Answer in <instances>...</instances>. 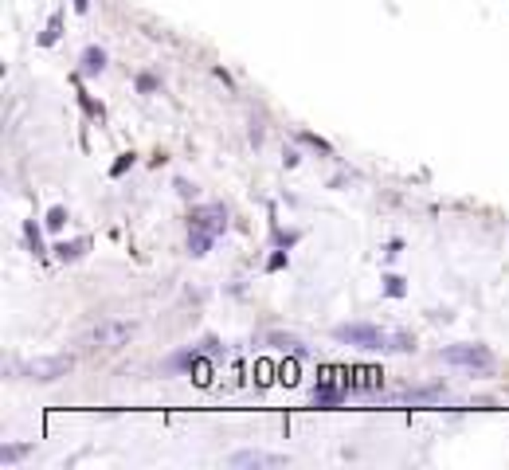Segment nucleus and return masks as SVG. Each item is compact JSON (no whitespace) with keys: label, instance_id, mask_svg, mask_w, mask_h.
Returning <instances> with one entry per match:
<instances>
[{"label":"nucleus","instance_id":"nucleus-6","mask_svg":"<svg viewBox=\"0 0 509 470\" xmlns=\"http://www.w3.org/2000/svg\"><path fill=\"white\" fill-rule=\"evenodd\" d=\"M102 67H106V51L86 48V51H83V71H86V75H94V71H102Z\"/></svg>","mask_w":509,"mask_h":470},{"label":"nucleus","instance_id":"nucleus-2","mask_svg":"<svg viewBox=\"0 0 509 470\" xmlns=\"http://www.w3.org/2000/svg\"><path fill=\"white\" fill-rule=\"evenodd\" d=\"M74 369L71 357H36V361H24L16 373L24 376V380H39V384H51V380H59Z\"/></svg>","mask_w":509,"mask_h":470},{"label":"nucleus","instance_id":"nucleus-3","mask_svg":"<svg viewBox=\"0 0 509 470\" xmlns=\"http://www.w3.org/2000/svg\"><path fill=\"white\" fill-rule=\"evenodd\" d=\"M447 364H462V369H478V373H490L494 369V353L486 345H447L439 353Z\"/></svg>","mask_w":509,"mask_h":470},{"label":"nucleus","instance_id":"nucleus-4","mask_svg":"<svg viewBox=\"0 0 509 470\" xmlns=\"http://www.w3.org/2000/svg\"><path fill=\"white\" fill-rule=\"evenodd\" d=\"M228 462H231V467H282L286 458H282V455H267V451H235Z\"/></svg>","mask_w":509,"mask_h":470},{"label":"nucleus","instance_id":"nucleus-13","mask_svg":"<svg viewBox=\"0 0 509 470\" xmlns=\"http://www.w3.org/2000/svg\"><path fill=\"white\" fill-rule=\"evenodd\" d=\"M302 141H310V145H317V149H326V153H329V141H321L317 133H302Z\"/></svg>","mask_w":509,"mask_h":470},{"label":"nucleus","instance_id":"nucleus-8","mask_svg":"<svg viewBox=\"0 0 509 470\" xmlns=\"http://www.w3.org/2000/svg\"><path fill=\"white\" fill-rule=\"evenodd\" d=\"M63 224H67V208H59V204H55V208L48 212V228H51V231H59Z\"/></svg>","mask_w":509,"mask_h":470},{"label":"nucleus","instance_id":"nucleus-15","mask_svg":"<svg viewBox=\"0 0 509 470\" xmlns=\"http://www.w3.org/2000/svg\"><path fill=\"white\" fill-rule=\"evenodd\" d=\"M137 86H141V90H153V86H157V79H149V75H141V79H137Z\"/></svg>","mask_w":509,"mask_h":470},{"label":"nucleus","instance_id":"nucleus-1","mask_svg":"<svg viewBox=\"0 0 509 470\" xmlns=\"http://www.w3.org/2000/svg\"><path fill=\"white\" fill-rule=\"evenodd\" d=\"M333 337L345 341V345H357V349H380V353H412L415 337L408 333H384L376 326H337Z\"/></svg>","mask_w":509,"mask_h":470},{"label":"nucleus","instance_id":"nucleus-10","mask_svg":"<svg viewBox=\"0 0 509 470\" xmlns=\"http://www.w3.org/2000/svg\"><path fill=\"white\" fill-rule=\"evenodd\" d=\"M384 282H388V286H384V290H388L392 298H403V278H400V275H388V278H384Z\"/></svg>","mask_w":509,"mask_h":470},{"label":"nucleus","instance_id":"nucleus-12","mask_svg":"<svg viewBox=\"0 0 509 470\" xmlns=\"http://www.w3.org/2000/svg\"><path fill=\"white\" fill-rule=\"evenodd\" d=\"M55 39H59V16H55L48 24V32H43V43H55Z\"/></svg>","mask_w":509,"mask_h":470},{"label":"nucleus","instance_id":"nucleus-9","mask_svg":"<svg viewBox=\"0 0 509 470\" xmlns=\"http://www.w3.org/2000/svg\"><path fill=\"white\" fill-rule=\"evenodd\" d=\"M341 392H333V388H314V404H337Z\"/></svg>","mask_w":509,"mask_h":470},{"label":"nucleus","instance_id":"nucleus-14","mask_svg":"<svg viewBox=\"0 0 509 470\" xmlns=\"http://www.w3.org/2000/svg\"><path fill=\"white\" fill-rule=\"evenodd\" d=\"M279 266H286V255H270V263H267V271H279Z\"/></svg>","mask_w":509,"mask_h":470},{"label":"nucleus","instance_id":"nucleus-7","mask_svg":"<svg viewBox=\"0 0 509 470\" xmlns=\"http://www.w3.org/2000/svg\"><path fill=\"white\" fill-rule=\"evenodd\" d=\"M28 451H32V447H24V443H16V447H4V451H0V462H4V467H12V462H20V458H24Z\"/></svg>","mask_w":509,"mask_h":470},{"label":"nucleus","instance_id":"nucleus-11","mask_svg":"<svg viewBox=\"0 0 509 470\" xmlns=\"http://www.w3.org/2000/svg\"><path fill=\"white\" fill-rule=\"evenodd\" d=\"M130 165H134V153H126L121 161H114V169H110V177H121V173L130 169Z\"/></svg>","mask_w":509,"mask_h":470},{"label":"nucleus","instance_id":"nucleus-5","mask_svg":"<svg viewBox=\"0 0 509 470\" xmlns=\"http://www.w3.org/2000/svg\"><path fill=\"white\" fill-rule=\"evenodd\" d=\"M86 247H90V239H71V243H59L55 247V259L59 263H74V259H83Z\"/></svg>","mask_w":509,"mask_h":470}]
</instances>
